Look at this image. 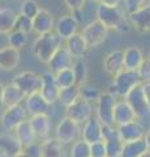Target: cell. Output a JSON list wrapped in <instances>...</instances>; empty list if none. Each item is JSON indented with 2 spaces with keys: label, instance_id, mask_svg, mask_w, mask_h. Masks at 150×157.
I'll return each mask as SVG.
<instances>
[{
  "label": "cell",
  "instance_id": "6da1fadb",
  "mask_svg": "<svg viewBox=\"0 0 150 157\" xmlns=\"http://www.w3.org/2000/svg\"><path fill=\"white\" fill-rule=\"evenodd\" d=\"M95 20H98L108 30H115L122 34L128 33L132 29L128 14L123 7H108L103 4H97Z\"/></svg>",
  "mask_w": 150,
  "mask_h": 157
},
{
  "label": "cell",
  "instance_id": "7a4b0ae2",
  "mask_svg": "<svg viewBox=\"0 0 150 157\" xmlns=\"http://www.w3.org/2000/svg\"><path fill=\"white\" fill-rule=\"evenodd\" d=\"M63 45H64V42L56 36L55 32H51L38 36L34 39V42L31 45V52L38 62L43 63V64H48V62L51 60L54 54Z\"/></svg>",
  "mask_w": 150,
  "mask_h": 157
},
{
  "label": "cell",
  "instance_id": "3957f363",
  "mask_svg": "<svg viewBox=\"0 0 150 157\" xmlns=\"http://www.w3.org/2000/svg\"><path fill=\"white\" fill-rule=\"evenodd\" d=\"M138 84H141V80H140L137 72L122 70L114 76L112 81L108 86V92L111 94H114L116 98H124L132 88Z\"/></svg>",
  "mask_w": 150,
  "mask_h": 157
},
{
  "label": "cell",
  "instance_id": "277c9868",
  "mask_svg": "<svg viewBox=\"0 0 150 157\" xmlns=\"http://www.w3.org/2000/svg\"><path fill=\"white\" fill-rule=\"evenodd\" d=\"M118 101L108 90L101 93L99 98L94 105V115L103 126H114V107Z\"/></svg>",
  "mask_w": 150,
  "mask_h": 157
},
{
  "label": "cell",
  "instance_id": "5b68a950",
  "mask_svg": "<svg viewBox=\"0 0 150 157\" xmlns=\"http://www.w3.org/2000/svg\"><path fill=\"white\" fill-rule=\"evenodd\" d=\"M55 137L64 145H71L81 139V126L67 117H63L56 124Z\"/></svg>",
  "mask_w": 150,
  "mask_h": 157
},
{
  "label": "cell",
  "instance_id": "8992f818",
  "mask_svg": "<svg viewBox=\"0 0 150 157\" xmlns=\"http://www.w3.org/2000/svg\"><path fill=\"white\" fill-rule=\"evenodd\" d=\"M11 82L16 85L26 98L30 94H34V93H38L41 90L42 76L33 71H24L17 73Z\"/></svg>",
  "mask_w": 150,
  "mask_h": 157
},
{
  "label": "cell",
  "instance_id": "52a82bcc",
  "mask_svg": "<svg viewBox=\"0 0 150 157\" xmlns=\"http://www.w3.org/2000/svg\"><path fill=\"white\" fill-rule=\"evenodd\" d=\"M27 119L29 115L24 104L12 107H4L0 113V126L5 130V132H13L18 124Z\"/></svg>",
  "mask_w": 150,
  "mask_h": 157
},
{
  "label": "cell",
  "instance_id": "ba28073f",
  "mask_svg": "<svg viewBox=\"0 0 150 157\" xmlns=\"http://www.w3.org/2000/svg\"><path fill=\"white\" fill-rule=\"evenodd\" d=\"M108 29L102 25L98 20H93V21L86 24L80 33L84 37L88 47L94 48L106 42V39L108 38Z\"/></svg>",
  "mask_w": 150,
  "mask_h": 157
},
{
  "label": "cell",
  "instance_id": "9c48e42d",
  "mask_svg": "<svg viewBox=\"0 0 150 157\" xmlns=\"http://www.w3.org/2000/svg\"><path fill=\"white\" fill-rule=\"evenodd\" d=\"M124 100L127 101V104L132 107L137 119L145 121L148 117H150V106L148 104L146 98L144 96L142 92V85L138 84L134 88L129 90V93L124 97Z\"/></svg>",
  "mask_w": 150,
  "mask_h": 157
},
{
  "label": "cell",
  "instance_id": "30bf717a",
  "mask_svg": "<svg viewBox=\"0 0 150 157\" xmlns=\"http://www.w3.org/2000/svg\"><path fill=\"white\" fill-rule=\"evenodd\" d=\"M64 109H65L64 117L75 121L80 126H82L86 121H89L94 115V104H90V102L82 100V98H77L73 104H71L69 106L64 107Z\"/></svg>",
  "mask_w": 150,
  "mask_h": 157
},
{
  "label": "cell",
  "instance_id": "8fae6325",
  "mask_svg": "<svg viewBox=\"0 0 150 157\" xmlns=\"http://www.w3.org/2000/svg\"><path fill=\"white\" fill-rule=\"evenodd\" d=\"M116 130H118L119 137L122 139L123 143H128V141L142 139L145 136V132H146V127H145L142 121L134 119L132 122H129V123L118 126Z\"/></svg>",
  "mask_w": 150,
  "mask_h": 157
},
{
  "label": "cell",
  "instance_id": "7c38bea8",
  "mask_svg": "<svg viewBox=\"0 0 150 157\" xmlns=\"http://www.w3.org/2000/svg\"><path fill=\"white\" fill-rule=\"evenodd\" d=\"M79 26H80L79 21L75 18V16L72 13L63 14V16H60L55 21L54 32L56 36L64 42L65 39H68L69 37L73 36V34L79 33Z\"/></svg>",
  "mask_w": 150,
  "mask_h": 157
},
{
  "label": "cell",
  "instance_id": "4fadbf2b",
  "mask_svg": "<svg viewBox=\"0 0 150 157\" xmlns=\"http://www.w3.org/2000/svg\"><path fill=\"white\" fill-rule=\"evenodd\" d=\"M103 143L107 157H119L122 155L124 143L119 137L116 126H103Z\"/></svg>",
  "mask_w": 150,
  "mask_h": 157
},
{
  "label": "cell",
  "instance_id": "5bb4252c",
  "mask_svg": "<svg viewBox=\"0 0 150 157\" xmlns=\"http://www.w3.org/2000/svg\"><path fill=\"white\" fill-rule=\"evenodd\" d=\"M81 139L88 144H93L103 140V124L93 115L81 126Z\"/></svg>",
  "mask_w": 150,
  "mask_h": 157
},
{
  "label": "cell",
  "instance_id": "9a60e30c",
  "mask_svg": "<svg viewBox=\"0 0 150 157\" xmlns=\"http://www.w3.org/2000/svg\"><path fill=\"white\" fill-rule=\"evenodd\" d=\"M41 76H42V85H41L39 93L43 96V98H45L48 104L54 106L55 104H57L60 88L57 86L56 81H55V76L52 72L46 71V72H43Z\"/></svg>",
  "mask_w": 150,
  "mask_h": 157
},
{
  "label": "cell",
  "instance_id": "2e32d148",
  "mask_svg": "<svg viewBox=\"0 0 150 157\" xmlns=\"http://www.w3.org/2000/svg\"><path fill=\"white\" fill-rule=\"evenodd\" d=\"M24 106L27 111V115L29 117H33V115H43V114H47L50 115L51 113V107L52 105H50L48 102L43 98V96L39 92L34 93V94H30L29 97L25 98L24 101Z\"/></svg>",
  "mask_w": 150,
  "mask_h": 157
},
{
  "label": "cell",
  "instance_id": "e0dca14e",
  "mask_svg": "<svg viewBox=\"0 0 150 157\" xmlns=\"http://www.w3.org/2000/svg\"><path fill=\"white\" fill-rule=\"evenodd\" d=\"M27 121H29V123H30L33 131H34V135L39 143L51 136L52 121H51L50 115H47V114L33 115V117H29Z\"/></svg>",
  "mask_w": 150,
  "mask_h": 157
},
{
  "label": "cell",
  "instance_id": "ac0fdd59",
  "mask_svg": "<svg viewBox=\"0 0 150 157\" xmlns=\"http://www.w3.org/2000/svg\"><path fill=\"white\" fill-rule=\"evenodd\" d=\"M55 17L50 11H47L45 8H41L39 12L37 13V16L31 20L33 22V33L42 36V34H47L54 32L55 28Z\"/></svg>",
  "mask_w": 150,
  "mask_h": 157
},
{
  "label": "cell",
  "instance_id": "d6986e66",
  "mask_svg": "<svg viewBox=\"0 0 150 157\" xmlns=\"http://www.w3.org/2000/svg\"><path fill=\"white\" fill-rule=\"evenodd\" d=\"M129 24L134 30L140 33H150V3L128 14Z\"/></svg>",
  "mask_w": 150,
  "mask_h": 157
},
{
  "label": "cell",
  "instance_id": "ffe728a7",
  "mask_svg": "<svg viewBox=\"0 0 150 157\" xmlns=\"http://www.w3.org/2000/svg\"><path fill=\"white\" fill-rule=\"evenodd\" d=\"M75 58L71 55L69 51L65 48V46L63 45L59 50H57L54 56L51 58V60L48 62V71L52 73H56L59 71L67 70V68H71L72 64H73Z\"/></svg>",
  "mask_w": 150,
  "mask_h": 157
},
{
  "label": "cell",
  "instance_id": "44dd1931",
  "mask_svg": "<svg viewBox=\"0 0 150 157\" xmlns=\"http://www.w3.org/2000/svg\"><path fill=\"white\" fill-rule=\"evenodd\" d=\"M144 51L137 46H129L123 50V70L136 72L144 62Z\"/></svg>",
  "mask_w": 150,
  "mask_h": 157
},
{
  "label": "cell",
  "instance_id": "7402d4cb",
  "mask_svg": "<svg viewBox=\"0 0 150 157\" xmlns=\"http://www.w3.org/2000/svg\"><path fill=\"white\" fill-rule=\"evenodd\" d=\"M103 71L110 76H115L123 70V50H111L107 52L102 60Z\"/></svg>",
  "mask_w": 150,
  "mask_h": 157
},
{
  "label": "cell",
  "instance_id": "603a6c76",
  "mask_svg": "<svg viewBox=\"0 0 150 157\" xmlns=\"http://www.w3.org/2000/svg\"><path fill=\"white\" fill-rule=\"evenodd\" d=\"M134 119H137V118L134 115L132 107L127 104L124 98H118L114 107V126H122Z\"/></svg>",
  "mask_w": 150,
  "mask_h": 157
},
{
  "label": "cell",
  "instance_id": "cb8c5ba5",
  "mask_svg": "<svg viewBox=\"0 0 150 157\" xmlns=\"http://www.w3.org/2000/svg\"><path fill=\"white\" fill-rule=\"evenodd\" d=\"M64 147L55 136H50L39 143V157H65Z\"/></svg>",
  "mask_w": 150,
  "mask_h": 157
},
{
  "label": "cell",
  "instance_id": "d4e9b609",
  "mask_svg": "<svg viewBox=\"0 0 150 157\" xmlns=\"http://www.w3.org/2000/svg\"><path fill=\"white\" fill-rule=\"evenodd\" d=\"M22 145L13 132L0 134V152L5 157H13L22 152Z\"/></svg>",
  "mask_w": 150,
  "mask_h": 157
},
{
  "label": "cell",
  "instance_id": "484cf974",
  "mask_svg": "<svg viewBox=\"0 0 150 157\" xmlns=\"http://www.w3.org/2000/svg\"><path fill=\"white\" fill-rule=\"evenodd\" d=\"M21 52L14 48L5 46L0 48V70L3 71H13L20 64Z\"/></svg>",
  "mask_w": 150,
  "mask_h": 157
},
{
  "label": "cell",
  "instance_id": "4316f807",
  "mask_svg": "<svg viewBox=\"0 0 150 157\" xmlns=\"http://www.w3.org/2000/svg\"><path fill=\"white\" fill-rule=\"evenodd\" d=\"M64 46L75 59L84 58L86 55V52L89 51V47L86 45V42L81 33H76L72 37H69L68 39H65Z\"/></svg>",
  "mask_w": 150,
  "mask_h": 157
},
{
  "label": "cell",
  "instance_id": "83f0119b",
  "mask_svg": "<svg viewBox=\"0 0 150 157\" xmlns=\"http://www.w3.org/2000/svg\"><path fill=\"white\" fill-rule=\"evenodd\" d=\"M25 101V96L21 93L18 88L9 82V84L4 85L3 90V106L4 107H12L17 105H22Z\"/></svg>",
  "mask_w": 150,
  "mask_h": 157
},
{
  "label": "cell",
  "instance_id": "f1b7e54d",
  "mask_svg": "<svg viewBox=\"0 0 150 157\" xmlns=\"http://www.w3.org/2000/svg\"><path fill=\"white\" fill-rule=\"evenodd\" d=\"M13 134L16 135L18 141L21 143L22 148L29 147V145H31L34 143H38L37 137L34 135V131H33L30 123H29V121H25V122H22L21 124H18L16 128H14Z\"/></svg>",
  "mask_w": 150,
  "mask_h": 157
},
{
  "label": "cell",
  "instance_id": "f546056e",
  "mask_svg": "<svg viewBox=\"0 0 150 157\" xmlns=\"http://www.w3.org/2000/svg\"><path fill=\"white\" fill-rule=\"evenodd\" d=\"M148 151H149V148L146 145V141H145L142 137V139H138L134 141L124 143L120 157H141L145 152H148Z\"/></svg>",
  "mask_w": 150,
  "mask_h": 157
},
{
  "label": "cell",
  "instance_id": "4dcf8cb0",
  "mask_svg": "<svg viewBox=\"0 0 150 157\" xmlns=\"http://www.w3.org/2000/svg\"><path fill=\"white\" fill-rule=\"evenodd\" d=\"M16 16L17 13L12 8H0V34L7 36L13 30Z\"/></svg>",
  "mask_w": 150,
  "mask_h": 157
},
{
  "label": "cell",
  "instance_id": "1f68e13d",
  "mask_svg": "<svg viewBox=\"0 0 150 157\" xmlns=\"http://www.w3.org/2000/svg\"><path fill=\"white\" fill-rule=\"evenodd\" d=\"M79 93H80V98L90 102V104H95L97 100L101 96V93H102V90L95 84H91V82L86 81L84 84L79 85Z\"/></svg>",
  "mask_w": 150,
  "mask_h": 157
},
{
  "label": "cell",
  "instance_id": "d6a6232c",
  "mask_svg": "<svg viewBox=\"0 0 150 157\" xmlns=\"http://www.w3.org/2000/svg\"><path fill=\"white\" fill-rule=\"evenodd\" d=\"M72 71L75 73L76 77V84L81 85L84 82L88 81V75H89V67L88 63H86L85 58H79L73 60V64H72Z\"/></svg>",
  "mask_w": 150,
  "mask_h": 157
},
{
  "label": "cell",
  "instance_id": "836d02e7",
  "mask_svg": "<svg viewBox=\"0 0 150 157\" xmlns=\"http://www.w3.org/2000/svg\"><path fill=\"white\" fill-rule=\"evenodd\" d=\"M55 76V81L57 86L60 89H65V88H69L72 85H77L76 84V77H75V73L72 71V68H67V70H63L54 73Z\"/></svg>",
  "mask_w": 150,
  "mask_h": 157
},
{
  "label": "cell",
  "instance_id": "e575fe53",
  "mask_svg": "<svg viewBox=\"0 0 150 157\" xmlns=\"http://www.w3.org/2000/svg\"><path fill=\"white\" fill-rule=\"evenodd\" d=\"M80 98V93H79V85H72L69 88H65V89H60L59 93V98H57V102L61 106H69L71 104Z\"/></svg>",
  "mask_w": 150,
  "mask_h": 157
},
{
  "label": "cell",
  "instance_id": "d590c367",
  "mask_svg": "<svg viewBox=\"0 0 150 157\" xmlns=\"http://www.w3.org/2000/svg\"><path fill=\"white\" fill-rule=\"evenodd\" d=\"M7 42L9 47H12L17 51H21L27 43V34L21 33L18 30H12L9 34H7Z\"/></svg>",
  "mask_w": 150,
  "mask_h": 157
},
{
  "label": "cell",
  "instance_id": "8d00e7d4",
  "mask_svg": "<svg viewBox=\"0 0 150 157\" xmlns=\"http://www.w3.org/2000/svg\"><path fill=\"white\" fill-rule=\"evenodd\" d=\"M69 157H91L90 155V144L82 139H79L71 144L69 148Z\"/></svg>",
  "mask_w": 150,
  "mask_h": 157
},
{
  "label": "cell",
  "instance_id": "74e56055",
  "mask_svg": "<svg viewBox=\"0 0 150 157\" xmlns=\"http://www.w3.org/2000/svg\"><path fill=\"white\" fill-rule=\"evenodd\" d=\"M13 30H18L21 33H25V34H30L33 33V22H31V18H29L26 16H24L20 12L17 13L16 16V21H14V29Z\"/></svg>",
  "mask_w": 150,
  "mask_h": 157
},
{
  "label": "cell",
  "instance_id": "f35d334b",
  "mask_svg": "<svg viewBox=\"0 0 150 157\" xmlns=\"http://www.w3.org/2000/svg\"><path fill=\"white\" fill-rule=\"evenodd\" d=\"M39 9H41V6L35 0H24L20 7V13L33 20L37 16V13L39 12Z\"/></svg>",
  "mask_w": 150,
  "mask_h": 157
},
{
  "label": "cell",
  "instance_id": "ab89813d",
  "mask_svg": "<svg viewBox=\"0 0 150 157\" xmlns=\"http://www.w3.org/2000/svg\"><path fill=\"white\" fill-rule=\"evenodd\" d=\"M136 72L140 77V80H141V82L150 81V58L145 56L144 62L141 63V66L138 67V70Z\"/></svg>",
  "mask_w": 150,
  "mask_h": 157
},
{
  "label": "cell",
  "instance_id": "60d3db41",
  "mask_svg": "<svg viewBox=\"0 0 150 157\" xmlns=\"http://www.w3.org/2000/svg\"><path fill=\"white\" fill-rule=\"evenodd\" d=\"M145 4H146V0H123V8L127 14L136 12Z\"/></svg>",
  "mask_w": 150,
  "mask_h": 157
},
{
  "label": "cell",
  "instance_id": "b9f144b4",
  "mask_svg": "<svg viewBox=\"0 0 150 157\" xmlns=\"http://www.w3.org/2000/svg\"><path fill=\"white\" fill-rule=\"evenodd\" d=\"M90 155L91 157H107V152H106L103 140L90 144Z\"/></svg>",
  "mask_w": 150,
  "mask_h": 157
},
{
  "label": "cell",
  "instance_id": "7bdbcfd3",
  "mask_svg": "<svg viewBox=\"0 0 150 157\" xmlns=\"http://www.w3.org/2000/svg\"><path fill=\"white\" fill-rule=\"evenodd\" d=\"M86 2L88 0H64V4L71 12H77V11H82Z\"/></svg>",
  "mask_w": 150,
  "mask_h": 157
},
{
  "label": "cell",
  "instance_id": "ee69618b",
  "mask_svg": "<svg viewBox=\"0 0 150 157\" xmlns=\"http://www.w3.org/2000/svg\"><path fill=\"white\" fill-rule=\"evenodd\" d=\"M22 151L25 152V153H27L30 157H39V141L29 145V147H25Z\"/></svg>",
  "mask_w": 150,
  "mask_h": 157
},
{
  "label": "cell",
  "instance_id": "f6af8a7d",
  "mask_svg": "<svg viewBox=\"0 0 150 157\" xmlns=\"http://www.w3.org/2000/svg\"><path fill=\"white\" fill-rule=\"evenodd\" d=\"M99 4L108 7H123V0H101Z\"/></svg>",
  "mask_w": 150,
  "mask_h": 157
},
{
  "label": "cell",
  "instance_id": "bcb514c9",
  "mask_svg": "<svg viewBox=\"0 0 150 157\" xmlns=\"http://www.w3.org/2000/svg\"><path fill=\"white\" fill-rule=\"evenodd\" d=\"M142 85V92H144V96L146 98L148 104L150 106V81H145V82H141Z\"/></svg>",
  "mask_w": 150,
  "mask_h": 157
},
{
  "label": "cell",
  "instance_id": "7dc6e473",
  "mask_svg": "<svg viewBox=\"0 0 150 157\" xmlns=\"http://www.w3.org/2000/svg\"><path fill=\"white\" fill-rule=\"evenodd\" d=\"M144 140L146 141L148 148L150 149V127H149V128H146V132H145V136H144Z\"/></svg>",
  "mask_w": 150,
  "mask_h": 157
},
{
  "label": "cell",
  "instance_id": "c3c4849f",
  "mask_svg": "<svg viewBox=\"0 0 150 157\" xmlns=\"http://www.w3.org/2000/svg\"><path fill=\"white\" fill-rule=\"evenodd\" d=\"M3 90H4V84L0 82V110L4 109V106H3Z\"/></svg>",
  "mask_w": 150,
  "mask_h": 157
},
{
  "label": "cell",
  "instance_id": "681fc988",
  "mask_svg": "<svg viewBox=\"0 0 150 157\" xmlns=\"http://www.w3.org/2000/svg\"><path fill=\"white\" fill-rule=\"evenodd\" d=\"M13 157H30V156H29L27 153H25V152H20V153H18V155H16V156H13Z\"/></svg>",
  "mask_w": 150,
  "mask_h": 157
},
{
  "label": "cell",
  "instance_id": "f907efd6",
  "mask_svg": "<svg viewBox=\"0 0 150 157\" xmlns=\"http://www.w3.org/2000/svg\"><path fill=\"white\" fill-rule=\"evenodd\" d=\"M141 157H150V149H149L148 152H145V153H144Z\"/></svg>",
  "mask_w": 150,
  "mask_h": 157
},
{
  "label": "cell",
  "instance_id": "816d5d0a",
  "mask_svg": "<svg viewBox=\"0 0 150 157\" xmlns=\"http://www.w3.org/2000/svg\"><path fill=\"white\" fill-rule=\"evenodd\" d=\"M90 2H93V3H95V4H99L101 0H90Z\"/></svg>",
  "mask_w": 150,
  "mask_h": 157
},
{
  "label": "cell",
  "instance_id": "f5cc1de1",
  "mask_svg": "<svg viewBox=\"0 0 150 157\" xmlns=\"http://www.w3.org/2000/svg\"><path fill=\"white\" fill-rule=\"evenodd\" d=\"M0 157H5V156H4V155L2 153V152H0Z\"/></svg>",
  "mask_w": 150,
  "mask_h": 157
},
{
  "label": "cell",
  "instance_id": "db71d44e",
  "mask_svg": "<svg viewBox=\"0 0 150 157\" xmlns=\"http://www.w3.org/2000/svg\"><path fill=\"white\" fill-rule=\"evenodd\" d=\"M148 58H150V52H149V54H148Z\"/></svg>",
  "mask_w": 150,
  "mask_h": 157
},
{
  "label": "cell",
  "instance_id": "11a10c76",
  "mask_svg": "<svg viewBox=\"0 0 150 157\" xmlns=\"http://www.w3.org/2000/svg\"><path fill=\"white\" fill-rule=\"evenodd\" d=\"M146 3H150V0H146Z\"/></svg>",
  "mask_w": 150,
  "mask_h": 157
},
{
  "label": "cell",
  "instance_id": "9f6ffc18",
  "mask_svg": "<svg viewBox=\"0 0 150 157\" xmlns=\"http://www.w3.org/2000/svg\"><path fill=\"white\" fill-rule=\"evenodd\" d=\"M0 127H2V126H0Z\"/></svg>",
  "mask_w": 150,
  "mask_h": 157
},
{
  "label": "cell",
  "instance_id": "6f0895ef",
  "mask_svg": "<svg viewBox=\"0 0 150 157\" xmlns=\"http://www.w3.org/2000/svg\"><path fill=\"white\" fill-rule=\"evenodd\" d=\"M119 157H120V156H119Z\"/></svg>",
  "mask_w": 150,
  "mask_h": 157
}]
</instances>
